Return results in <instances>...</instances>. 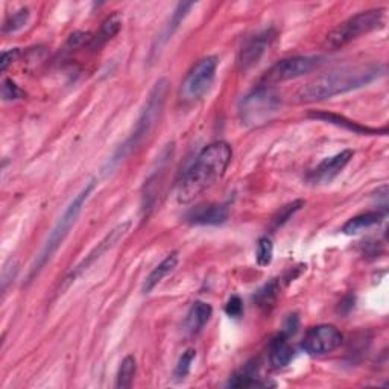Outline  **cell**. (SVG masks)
I'll return each mask as SVG.
<instances>
[{"instance_id": "ac0fdd59", "label": "cell", "mask_w": 389, "mask_h": 389, "mask_svg": "<svg viewBox=\"0 0 389 389\" xmlns=\"http://www.w3.org/2000/svg\"><path fill=\"white\" fill-rule=\"evenodd\" d=\"M386 216V212H366L359 216H354L347 224L342 226V231L345 234H356L359 231H363L366 229H371L374 225H379Z\"/></svg>"}, {"instance_id": "cb8c5ba5", "label": "cell", "mask_w": 389, "mask_h": 389, "mask_svg": "<svg viewBox=\"0 0 389 389\" xmlns=\"http://www.w3.org/2000/svg\"><path fill=\"white\" fill-rule=\"evenodd\" d=\"M31 16L29 8H20L18 11H16L14 14H11L2 26L4 34H13V32L21 29L23 26H26L28 20Z\"/></svg>"}, {"instance_id": "5bb4252c", "label": "cell", "mask_w": 389, "mask_h": 389, "mask_svg": "<svg viewBox=\"0 0 389 389\" xmlns=\"http://www.w3.org/2000/svg\"><path fill=\"white\" fill-rule=\"evenodd\" d=\"M295 358V350L289 345V338L280 332L269 344V362L274 368H285Z\"/></svg>"}, {"instance_id": "44dd1931", "label": "cell", "mask_w": 389, "mask_h": 389, "mask_svg": "<svg viewBox=\"0 0 389 389\" xmlns=\"http://www.w3.org/2000/svg\"><path fill=\"white\" fill-rule=\"evenodd\" d=\"M278 292H280V285L277 280H273V282L266 283L254 294L256 305L262 309L271 307L278 297Z\"/></svg>"}, {"instance_id": "7402d4cb", "label": "cell", "mask_w": 389, "mask_h": 389, "mask_svg": "<svg viewBox=\"0 0 389 389\" xmlns=\"http://www.w3.org/2000/svg\"><path fill=\"white\" fill-rule=\"evenodd\" d=\"M193 6H194L193 2H181V4H178L177 9L174 11V14H172V17H170V21H169V25H168V28L165 31L163 38H161V43H166L172 35H174V32L182 23V20L186 18V16L189 14V11Z\"/></svg>"}, {"instance_id": "e0dca14e", "label": "cell", "mask_w": 389, "mask_h": 389, "mask_svg": "<svg viewBox=\"0 0 389 389\" xmlns=\"http://www.w3.org/2000/svg\"><path fill=\"white\" fill-rule=\"evenodd\" d=\"M309 116L312 119H319V121H322V122H327V124H332V125L345 128V129H349V131L358 133V134H379L380 133L379 129H373V128H368V126H362V125L356 124V122L350 121V119L344 117V116H339V114L319 111V113H310Z\"/></svg>"}, {"instance_id": "8992f818", "label": "cell", "mask_w": 389, "mask_h": 389, "mask_svg": "<svg viewBox=\"0 0 389 389\" xmlns=\"http://www.w3.org/2000/svg\"><path fill=\"white\" fill-rule=\"evenodd\" d=\"M282 106V96L274 87H257L246 94L239 106V116L243 125L258 126L271 121Z\"/></svg>"}, {"instance_id": "83f0119b", "label": "cell", "mask_w": 389, "mask_h": 389, "mask_svg": "<svg viewBox=\"0 0 389 389\" xmlns=\"http://www.w3.org/2000/svg\"><path fill=\"white\" fill-rule=\"evenodd\" d=\"M25 96V92L21 90L13 80H4L2 82V97L4 101H17Z\"/></svg>"}, {"instance_id": "5b68a950", "label": "cell", "mask_w": 389, "mask_h": 389, "mask_svg": "<svg viewBox=\"0 0 389 389\" xmlns=\"http://www.w3.org/2000/svg\"><path fill=\"white\" fill-rule=\"evenodd\" d=\"M386 20V9L385 8H374L368 11H362V13L356 14L334 29H332L326 40H324V48L330 50H336L349 43L358 40L362 35L370 34L373 31H377L385 26Z\"/></svg>"}, {"instance_id": "6da1fadb", "label": "cell", "mask_w": 389, "mask_h": 389, "mask_svg": "<svg viewBox=\"0 0 389 389\" xmlns=\"http://www.w3.org/2000/svg\"><path fill=\"white\" fill-rule=\"evenodd\" d=\"M385 69L379 64H362L334 69L315 80L309 81L297 92V101L301 104H312L332 99L334 96L358 90L380 78Z\"/></svg>"}, {"instance_id": "ba28073f", "label": "cell", "mask_w": 389, "mask_h": 389, "mask_svg": "<svg viewBox=\"0 0 389 389\" xmlns=\"http://www.w3.org/2000/svg\"><path fill=\"white\" fill-rule=\"evenodd\" d=\"M218 64L219 61L216 57H205L194 64L181 84V99L185 102H197L204 97L214 81Z\"/></svg>"}, {"instance_id": "30bf717a", "label": "cell", "mask_w": 389, "mask_h": 389, "mask_svg": "<svg viewBox=\"0 0 389 389\" xmlns=\"http://www.w3.org/2000/svg\"><path fill=\"white\" fill-rule=\"evenodd\" d=\"M129 226H131V222L128 221L124 224H119L116 229H113L110 233H108L104 239L93 248V251L89 256H85L84 261L78 266H75L72 271L67 274V277L64 278V287L69 286L72 282H75V278L81 275L84 271H87V269L97 261V258H101L108 250H111V248L129 231Z\"/></svg>"}, {"instance_id": "2e32d148", "label": "cell", "mask_w": 389, "mask_h": 389, "mask_svg": "<svg viewBox=\"0 0 389 389\" xmlns=\"http://www.w3.org/2000/svg\"><path fill=\"white\" fill-rule=\"evenodd\" d=\"M178 253L174 251L170 253L163 262H161L160 265H157L153 271H150V274L146 277L145 280V285H143V292L145 294H149L150 290H153L155 286H158L161 282H163V278L168 277L174 269L177 268L178 265Z\"/></svg>"}, {"instance_id": "4fadbf2b", "label": "cell", "mask_w": 389, "mask_h": 389, "mask_svg": "<svg viewBox=\"0 0 389 389\" xmlns=\"http://www.w3.org/2000/svg\"><path fill=\"white\" fill-rule=\"evenodd\" d=\"M229 219V207L224 204H204L192 209L186 221L192 225H221Z\"/></svg>"}, {"instance_id": "3957f363", "label": "cell", "mask_w": 389, "mask_h": 389, "mask_svg": "<svg viewBox=\"0 0 389 389\" xmlns=\"http://www.w3.org/2000/svg\"><path fill=\"white\" fill-rule=\"evenodd\" d=\"M94 186H96V181L90 180L87 185L82 187V190L77 194V197L73 198V201L69 204V207L66 209V212L62 213L60 221L57 222V225L53 226V230L50 231L45 246H43L41 253L37 256L35 262L32 263V266L29 269L28 283H31L32 280H34L41 273V269L50 262V258L53 257V254L58 251V248L62 245L64 241H66V237L69 236L75 222H77L78 216L81 214L85 202H87L92 192L94 190Z\"/></svg>"}, {"instance_id": "9a60e30c", "label": "cell", "mask_w": 389, "mask_h": 389, "mask_svg": "<svg viewBox=\"0 0 389 389\" xmlns=\"http://www.w3.org/2000/svg\"><path fill=\"white\" fill-rule=\"evenodd\" d=\"M213 315V309L210 305L204 301H194L187 317L185 321V327L190 334H198L204 327L205 324L210 321Z\"/></svg>"}, {"instance_id": "f546056e", "label": "cell", "mask_w": 389, "mask_h": 389, "mask_svg": "<svg viewBox=\"0 0 389 389\" xmlns=\"http://www.w3.org/2000/svg\"><path fill=\"white\" fill-rule=\"evenodd\" d=\"M20 55H21V50L18 48L11 49V50H5L2 53V60H0V70L5 72L9 64H13L14 61H17Z\"/></svg>"}, {"instance_id": "8fae6325", "label": "cell", "mask_w": 389, "mask_h": 389, "mask_svg": "<svg viewBox=\"0 0 389 389\" xmlns=\"http://www.w3.org/2000/svg\"><path fill=\"white\" fill-rule=\"evenodd\" d=\"M274 37H275V31L273 28H268L248 38L239 52V67L242 70L254 67L265 55L268 48L271 46Z\"/></svg>"}, {"instance_id": "484cf974", "label": "cell", "mask_w": 389, "mask_h": 389, "mask_svg": "<svg viewBox=\"0 0 389 389\" xmlns=\"http://www.w3.org/2000/svg\"><path fill=\"white\" fill-rule=\"evenodd\" d=\"M194 358H197V350H194V349H189V350H186L185 353H182V356L180 358V361L175 366V371H174L175 380L180 382V380L186 379V377L190 373V368H192V363H193Z\"/></svg>"}, {"instance_id": "7a4b0ae2", "label": "cell", "mask_w": 389, "mask_h": 389, "mask_svg": "<svg viewBox=\"0 0 389 389\" xmlns=\"http://www.w3.org/2000/svg\"><path fill=\"white\" fill-rule=\"evenodd\" d=\"M231 158L233 149L229 143L216 142L205 146L180 182L178 201L185 204L192 202L201 193L210 189L216 181L224 177Z\"/></svg>"}, {"instance_id": "7c38bea8", "label": "cell", "mask_w": 389, "mask_h": 389, "mask_svg": "<svg viewBox=\"0 0 389 389\" xmlns=\"http://www.w3.org/2000/svg\"><path fill=\"white\" fill-rule=\"evenodd\" d=\"M353 157H354L353 150L345 149L336 155L322 160L321 163L312 170V174L309 175V180L313 182H327V181L333 180L338 174H341L344 168L350 163Z\"/></svg>"}, {"instance_id": "52a82bcc", "label": "cell", "mask_w": 389, "mask_h": 389, "mask_svg": "<svg viewBox=\"0 0 389 389\" xmlns=\"http://www.w3.org/2000/svg\"><path fill=\"white\" fill-rule=\"evenodd\" d=\"M322 61L324 58L321 57H292L280 60L265 72L258 85L261 87H274L282 82L305 77L306 73L319 67Z\"/></svg>"}, {"instance_id": "d6986e66", "label": "cell", "mask_w": 389, "mask_h": 389, "mask_svg": "<svg viewBox=\"0 0 389 389\" xmlns=\"http://www.w3.org/2000/svg\"><path fill=\"white\" fill-rule=\"evenodd\" d=\"M122 21H124L122 14L117 13V11H114L111 16H108L102 21L99 32H97V34L93 37L92 46L101 48L102 45H105L108 40H111L114 35H117L119 31H121V28H122Z\"/></svg>"}, {"instance_id": "603a6c76", "label": "cell", "mask_w": 389, "mask_h": 389, "mask_svg": "<svg viewBox=\"0 0 389 389\" xmlns=\"http://www.w3.org/2000/svg\"><path fill=\"white\" fill-rule=\"evenodd\" d=\"M265 385L266 383H261L257 380L254 366H250V365H246L241 373L234 374L229 382V386L231 388H254V386H265Z\"/></svg>"}, {"instance_id": "ffe728a7", "label": "cell", "mask_w": 389, "mask_h": 389, "mask_svg": "<svg viewBox=\"0 0 389 389\" xmlns=\"http://www.w3.org/2000/svg\"><path fill=\"white\" fill-rule=\"evenodd\" d=\"M137 371V363L134 356H126V358L122 361L121 366H119L117 377H116V388L117 389H128L131 388L134 377Z\"/></svg>"}, {"instance_id": "d4e9b609", "label": "cell", "mask_w": 389, "mask_h": 389, "mask_svg": "<svg viewBox=\"0 0 389 389\" xmlns=\"http://www.w3.org/2000/svg\"><path fill=\"white\" fill-rule=\"evenodd\" d=\"M274 257V245L273 241L268 236H263L257 242V251H256V261L258 266H268L271 265Z\"/></svg>"}, {"instance_id": "f1b7e54d", "label": "cell", "mask_w": 389, "mask_h": 389, "mask_svg": "<svg viewBox=\"0 0 389 389\" xmlns=\"http://www.w3.org/2000/svg\"><path fill=\"white\" fill-rule=\"evenodd\" d=\"M225 313L230 318H241L243 313V302L241 300V297L233 295L229 302L225 305Z\"/></svg>"}, {"instance_id": "277c9868", "label": "cell", "mask_w": 389, "mask_h": 389, "mask_svg": "<svg viewBox=\"0 0 389 389\" xmlns=\"http://www.w3.org/2000/svg\"><path fill=\"white\" fill-rule=\"evenodd\" d=\"M168 90H169V81L168 80L161 78L155 82L153 90H150V93L148 96L145 108L138 116V121L134 126V131L131 133V136H129V138L126 140V142L116 150L114 157L110 161L111 166H116L119 161L124 160L126 155L131 154L133 150L149 136V133L153 131L155 124L158 122V119L161 116V111H163Z\"/></svg>"}, {"instance_id": "4dcf8cb0", "label": "cell", "mask_w": 389, "mask_h": 389, "mask_svg": "<svg viewBox=\"0 0 389 389\" xmlns=\"http://www.w3.org/2000/svg\"><path fill=\"white\" fill-rule=\"evenodd\" d=\"M298 327H300V319H298V317H297V315H289V318H287L286 322H285L282 333H285L287 338H290V336H294V334L297 333Z\"/></svg>"}, {"instance_id": "4316f807", "label": "cell", "mask_w": 389, "mask_h": 389, "mask_svg": "<svg viewBox=\"0 0 389 389\" xmlns=\"http://www.w3.org/2000/svg\"><path fill=\"white\" fill-rule=\"evenodd\" d=\"M302 205H305V201L297 199V201L290 202V204L285 205V207L280 209L273 218V229H278V226L285 225L292 218V216H294L302 207Z\"/></svg>"}, {"instance_id": "9c48e42d", "label": "cell", "mask_w": 389, "mask_h": 389, "mask_svg": "<svg viewBox=\"0 0 389 389\" xmlns=\"http://www.w3.org/2000/svg\"><path fill=\"white\" fill-rule=\"evenodd\" d=\"M342 341V333L336 327L332 324H321L307 330L301 349L310 356H322L339 349Z\"/></svg>"}]
</instances>
